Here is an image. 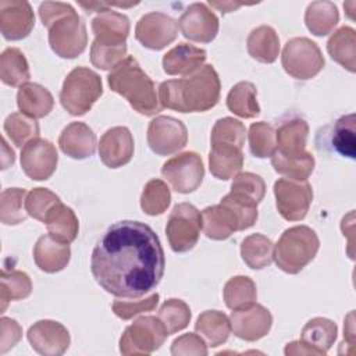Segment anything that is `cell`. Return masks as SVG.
Returning a JSON list of instances; mask_svg holds the SVG:
<instances>
[{"mask_svg": "<svg viewBox=\"0 0 356 356\" xmlns=\"http://www.w3.org/2000/svg\"><path fill=\"white\" fill-rule=\"evenodd\" d=\"M284 352L288 356H291V355H320L318 350H316L314 348L306 345L300 339L299 341H292V342L286 343Z\"/></svg>", "mask_w": 356, "mask_h": 356, "instance_id": "11a10c76", "label": "cell"}, {"mask_svg": "<svg viewBox=\"0 0 356 356\" xmlns=\"http://www.w3.org/2000/svg\"><path fill=\"white\" fill-rule=\"evenodd\" d=\"M26 191L21 188H8L1 192L0 197V220L6 225H17L26 220L28 213L22 210Z\"/></svg>", "mask_w": 356, "mask_h": 356, "instance_id": "b9f144b4", "label": "cell"}, {"mask_svg": "<svg viewBox=\"0 0 356 356\" xmlns=\"http://www.w3.org/2000/svg\"><path fill=\"white\" fill-rule=\"evenodd\" d=\"M177 21L170 15L157 11L145 14L135 28L136 40L150 50L164 49L177 39Z\"/></svg>", "mask_w": 356, "mask_h": 356, "instance_id": "5bb4252c", "label": "cell"}, {"mask_svg": "<svg viewBox=\"0 0 356 356\" xmlns=\"http://www.w3.org/2000/svg\"><path fill=\"white\" fill-rule=\"evenodd\" d=\"M281 63L286 74L305 81L314 78L323 70L324 57L320 47L309 38H292L282 49Z\"/></svg>", "mask_w": 356, "mask_h": 356, "instance_id": "ba28073f", "label": "cell"}, {"mask_svg": "<svg viewBox=\"0 0 356 356\" xmlns=\"http://www.w3.org/2000/svg\"><path fill=\"white\" fill-rule=\"evenodd\" d=\"M58 146L64 154L75 160H83L95 154L96 135L85 122L68 124L58 138Z\"/></svg>", "mask_w": 356, "mask_h": 356, "instance_id": "44dd1931", "label": "cell"}, {"mask_svg": "<svg viewBox=\"0 0 356 356\" xmlns=\"http://www.w3.org/2000/svg\"><path fill=\"white\" fill-rule=\"evenodd\" d=\"M309 125L303 118L291 117L282 120L275 131V153L285 157H296L306 153Z\"/></svg>", "mask_w": 356, "mask_h": 356, "instance_id": "7402d4cb", "label": "cell"}, {"mask_svg": "<svg viewBox=\"0 0 356 356\" xmlns=\"http://www.w3.org/2000/svg\"><path fill=\"white\" fill-rule=\"evenodd\" d=\"M222 296L228 309L239 310L254 303L257 291L254 282L249 277L235 275L225 282Z\"/></svg>", "mask_w": 356, "mask_h": 356, "instance_id": "8d00e7d4", "label": "cell"}, {"mask_svg": "<svg viewBox=\"0 0 356 356\" xmlns=\"http://www.w3.org/2000/svg\"><path fill=\"white\" fill-rule=\"evenodd\" d=\"M229 323L238 338L253 342L268 334L273 325V316L264 306L253 303L248 307L232 310Z\"/></svg>", "mask_w": 356, "mask_h": 356, "instance_id": "e0dca14e", "label": "cell"}, {"mask_svg": "<svg viewBox=\"0 0 356 356\" xmlns=\"http://www.w3.org/2000/svg\"><path fill=\"white\" fill-rule=\"evenodd\" d=\"M58 154L56 146L42 138L29 140L21 152L22 171L35 181L49 179L57 168Z\"/></svg>", "mask_w": 356, "mask_h": 356, "instance_id": "4fadbf2b", "label": "cell"}, {"mask_svg": "<svg viewBox=\"0 0 356 356\" xmlns=\"http://www.w3.org/2000/svg\"><path fill=\"white\" fill-rule=\"evenodd\" d=\"M227 107L242 118H253L260 114L257 89L252 82L242 81L231 88L227 96Z\"/></svg>", "mask_w": 356, "mask_h": 356, "instance_id": "e575fe53", "label": "cell"}, {"mask_svg": "<svg viewBox=\"0 0 356 356\" xmlns=\"http://www.w3.org/2000/svg\"><path fill=\"white\" fill-rule=\"evenodd\" d=\"M171 203V192L161 179H150L140 195V207L147 216L163 214Z\"/></svg>", "mask_w": 356, "mask_h": 356, "instance_id": "ab89813d", "label": "cell"}, {"mask_svg": "<svg viewBox=\"0 0 356 356\" xmlns=\"http://www.w3.org/2000/svg\"><path fill=\"white\" fill-rule=\"evenodd\" d=\"M275 206L282 218L300 221L306 217L313 200V189L307 181L280 178L274 184Z\"/></svg>", "mask_w": 356, "mask_h": 356, "instance_id": "30bf717a", "label": "cell"}, {"mask_svg": "<svg viewBox=\"0 0 356 356\" xmlns=\"http://www.w3.org/2000/svg\"><path fill=\"white\" fill-rule=\"evenodd\" d=\"M171 353L174 356H181V355H195V356H206L207 355V343L204 339L196 332H188L177 339H174L171 345Z\"/></svg>", "mask_w": 356, "mask_h": 356, "instance_id": "f5cc1de1", "label": "cell"}, {"mask_svg": "<svg viewBox=\"0 0 356 356\" xmlns=\"http://www.w3.org/2000/svg\"><path fill=\"white\" fill-rule=\"evenodd\" d=\"M271 164L274 170L289 179L306 181L314 170V157L312 153L306 152L302 156L285 157L278 153H273Z\"/></svg>", "mask_w": 356, "mask_h": 356, "instance_id": "f35d334b", "label": "cell"}, {"mask_svg": "<svg viewBox=\"0 0 356 356\" xmlns=\"http://www.w3.org/2000/svg\"><path fill=\"white\" fill-rule=\"evenodd\" d=\"M318 248V236L310 227L295 225L285 229L274 245V260L282 271L298 274L316 257Z\"/></svg>", "mask_w": 356, "mask_h": 356, "instance_id": "5b68a950", "label": "cell"}, {"mask_svg": "<svg viewBox=\"0 0 356 356\" xmlns=\"http://www.w3.org/2000/svg\"><path fill=\"white\" fill-rule=\"evenodd\" d=\"M70 257V243L56 239L50 234L42 235L33 248V260L44 273H57L64 270Z\"/></svg>", "mask_w": 356, "mask_h": 356, "instance_id": "cb8c5ba5", "label": "cell"}, {"mask_svg": "<svg viewBox=\"0 0 356 356\" xmlns=\"http://www.w3.org/2000/svg\"><path fill=\"white\" fill-rule=\"evenodd\" d=\"M188 129L181 120L159 115L149 122L147 145L156 154L170 156L186 146Z\"/></svg>", "mask_w": 356, "mask_h": 356, "instance_id": "7c38bea8", "label": "cell"}, {"mask_svg": "<svg viewBox=\"0 0 356 356\" xmlns=\"http://www.w3.org/2000/svg\"><path fill=\"white\" fill-rule=\"evenodd\" d=\"M328 54L349 72L356 70V32L350 26H341L327 42Z\"/></svg>", "mask_w": 356, "mask_h": 356, "instance_id": "f546056e", "label": "cell"}, {"mask_svg": "<svg viewBox=\"0 0 356 356\" xmlns=\"http://www.w3.org/2000/svg\"><path fill=\"white\" fill-rule=\"evenodd\" d=\"M26 338L31 346L43 356L63 355L71 342L68 330L54 320H39L29 327Z\"/></svg>", "mask_w": 356, "mask_h": 356, "instance_id": "2e32d148", "label": "cell"}, {"mask_svg": "<svg viewBox=\"0 0 356 356\" xmlns=\"http://www.w3.org/2000/svg\"><path fill=\"white\" fill-rule=\"evenodd\" d=\"M17 106L22 114L36 120L47 115L53 110L54 99L44 86L26 82L18 89Z\"/></svg>", "mask_w": 356, "mask_h": 356, "instance_id": "484cf974", "label": "cell"}, {"mask_svg": "<svg viewBox=\"0 0 356 356\" xmlns=\"http://www.w3.org/2000/svg\"><path fill=\"white\" fill-rule=\"evenodd\" d=\"M60 202V197L54 192L46 188H35L26 193L24 204L28 216L44 222L50 209Z\"/></svg>", "mask_w": 356, "mask_h": 356, "instance_id": "c3c4849f", "label": "cell"}, {"mask_svg": "<svg viewBox=\"0 0 356 356\" xmlns=\"http://www.w3.org/2000/svg\"><path fill=\"white\" fill-rule=\"evenodd\" d=\"M338 334L337 324L325 317H316L309 320L300 332V341L314 348L320 355H325L334 345Z\"/></svg>", "mask_w": 356, "mask_h": 356, "instance_id": "1f68e13d", "label": "cell"}, {"mask_svg": "<svg viewBox=\"0 0 356 356\" xmlns=\"http://www.w3.org/2000/svg\"><path fill=\"white\" fill-rule=\"evenodd\" d=\"M32 282L26 273L19 270H3L0 278V303L1 312L13 300H21L31 295Z\"/></svg>", "mask_w": 356, "mask_h": 356, "instance_id": "74e56055", "label": "cell"}, {"mask_svg": "<svg viewBox=\"0 0 356 356\" xmlns=\"http://www.w3.org/2000/svg\"><path fill=\"white\" fill-rule=\"evenodd\" d=\"M231 191L243 193L253 199L256 203H260L266 195V184L263 178L253 172H239L234 177L231 184Z\"/></svg>", "mask_w": 356, "mask_h": 356, "instance_id": "f907efd6", "label": "cell"}, {"mask_svg": "<svg viewBox=\"0 0 356 356\" xmlns=\"http://www.w3.org/2000/svg\"><path fill=\"white\" fill-rule=\"evenodd\" d=\"M202 229L207 238L222 241L229 238L234 232L241 231V225L236 213L220 202L202 211Z\"/></svg>", "mask_w": 356, "mask_h": 356, "instance_id": "603a6c76", "label": "cell"}, {"mask_svg": "<svg viewBox=\"0 0 356 356\" xmlns=\"http://www.w3.org/2000/svg\"><path fill=\"white\" fill-rule=\"evenodd\" d=\"M160 295L159 293H152L150 296L136 300V302H128V300H114L111 305V309L114 314L122 320H129L134 318L138 314L152 312L159 305Z\"/></svg>", "mask_w": 356, "mask_h": 356, "instance_id": "816d5d0a", "label": "cell"}, {"mask_svg": "<svg viewBox=\"0 0 356 356\" xmlns=\"http://www.w3.org/2000/svg\"><path fill=\"white\" fill-rule=\"evenodd\" d=\"M164 250L145 222L124 220L107 228L93 248L90 271L96 282L117 298H142L161 281Z\"/></svg>", "mask_w": 356, "mask_h": 356, "instance_id": "6da1fadb", "label": "cell"}, {"mask_svg": "<svg viewBox=\"0 0 356 356\" xmlns=\"http://www.w3.org/2000/svg\"><path fill=\"white\" fill-rule=\"evenodd\" d=\"M39 17L49 29V44L61 58H75L88 44L86 25L71 4L44 1L39 6Z\"/></svg>", "mask_w": 356, "mask_h": 356, "instance_id": "3957f363", "label": "cell"}, {"mask_svg": "<svg viewBox=\"0 0 356 356\" xmlns=\"http://www.w3.org/2000/svg\"><path fill=\"white\" fill-rule=\"evenodd\" d=\"M191 309L181 299H168L159 309V318L164 324L168 335L184 330L191 321Z\"/></svg>", "mask_w": 356, "mask_h": 356, "instance_id": "ee69618b", "label": "cell"}, {"mask_svg": "<svg viewBox=\"0 0 356 356\" xmlns=\"http://www.w3.org/2000/svg\"><path fill=\"white\" fill-rule=\"evenodd\" d=\"M248 138L252 154L259 159L271 157L277 149L275 132L273 127L264 121L253 122L249 128Z\"/></svg>", "mask_w": 356, "mask_h": 356, "instance_id": "bcb514c9", "label": "cell"}, {"mask_svg": "<svg viewBox=\"0 0 356 356\" xmlns=\"http://www.w3.org/2000/svg\"><path fill=\"white\" fill-rule=\"evenodd\" d=\"M241 256L248 267L261 270L274 259V243L261 234H252L242 241Z\"/></svg>", "mask_w": 356, "mask_h": 356, "instance_id": "d590c367", "label": "cell"}, {"mask_svg": "<svg viewBox=\"0 0 356 356\" xmlns=\"http://www.w3.org/2000/svg\"><path fill=\"white\" fill-rule=\"evenodd\" d=\"M102 93V78L86 67H76L63 82L60 103L71 115H83L93 107Z\"/></svg>", "mask_w": 356, "mask_h": 356, "instance_id": "8992f818", "label": "cell"}, {"mask_svg": "<svg viewBox=\"0 0 356 356\" xmlns=\"http://www.w3.org/2000/svg\"><path fill=\"white\" fill-rule=\"evenodd\" d=\"M339 21V13L332 1H313L305 13L307 29L316 36L328 35Z\"/></svg>", "mask_w": 356, "mask_h": 356, "instance_id": "d6a6232c", "label": "cell"}, {"mask_svg": "<svg viewBox=\"0 0 356 356\" xmlns=\"http://www.w3.org/2000/svg\"><path fill=\"white\" fill-rule=\"evenodd\" d=\"M331 145L341 156L355 159V114L342 115L335 121L331 135Z\"/></svg>", "mask_w": 356, "mask_h": 356, "instance_id": "7bdbcfd3", "label": "cell"}, {"mask_svg": "<svg viewBox=\"0 0 356 356\" xmlns=\"http://www.w3.org/2000/svg\"><path fill=\"white\" fill-rule=\"evenodd\" d=\"M35 25V15L28 1H0V31L7 40L26 38Z\"/></svg>", "mask_w": 356, "mask_h": 356, "instance_id": "d6986e66", "label": "cell"}, {"mask_svg": "<svg viewBox=\"0 0 356 356\" xmlns=\"http://www.w3.org/2000/svg\"><path fill=\"white\" fill-rule=\"evenodd\" d=\"M134 136L127 127L107 129L99 142V157L108 168L128 164L134 156Z\"/></svg>", "mask_w": 356, "mask_h": 356, "instance_id": "ac0fdd59", "label": "cell"}, {"mask_svg": "<svg viewBox=\"0 0 356 356\" xmlns=\"http://www.w3.org/2000/svg\"><path fill=\"white\" fill-rule=\"evenodd\" d=\"M0 78L8 86H22L31 78L24 53L17 47H7L0 56Z\"/></svg>", "mask_w": 356, "mask_h": 356, "instance_id": "836d02e7", "label": "cell"}, {"mask_svg": "<svg viewBox=\"0 0 356 356\" xmlns=\"http://www.w3.org/2000/svg\"><path fill=\"white\" fill-rule=\"evenodd\" d=\"M129 28L131 25L127 15L107 8L92 19V31L95 33L93 42L103 46L127 44L125 40L128 38Z\"/></svg>", "mask_w": 356, "mask_h": 356, "instance_id": "ffe728a7", "label": "cell"}, {"mask_svg": "<svg viewBox=\"0 0 356 356\" xmlns=\"http://www.w3.org/2000/svg\"><path fill=\"white\" fill-rule=\"evenodd\" d=\"M206 58V50L189 43H178L164 54L163 70L168 75H188L200 68Z\"/></svg>", "mask_w": 356, "mask_h": 356, "instance_id": "d4e9b609", "label": "cell"}, {"mask_svg": "<svg viewBox=\"0 0 356 356\" xmlns=\"http://www.w3.org/2000/svg\"><path fill=\"white\" fill-rule=\"evenodd\" d=\"M209 167L210 172L218 179L227 181L234 178L243 167L242 149L224 143L211 145Z\"/></svg>", "mask_w": 356, "mask_h": 356, "instance_id": "4316f807", "label": "cell"}, {"mask_svg": "<svg viewBox=\"0 0 356 356\" xmlns=\"http://www.w3.org/2000/svg\"><path fill=\"white\" fill-rule=\"evenodd\" d=\"M202 229V213L191 203H178L170 213L165 234L170 246L177 253L195 248Z\"/></svg>", "mask_w": 356, "mask_h": 356, "instance_id": "9c48e42d", "label": "cell"}, {"mask_svg": "<svg viewBox=\"0 0 356 356\" xmlns=\"http://www.w3.org/2000/svg\"><path fill=\"white\" fill-rule=\"evenodd\" d=\"M245 138H246L245 125L239 120H235L232 117H224L214 124L211 129L210 142L211 145L224 143V145H232L242 149L245 145Z\"/></svg>", "mask_w": 356, "mask_h": 356, "instance_id": "f6af8a7d", "label": "cell"}, {"mask_svg": "<svg viewBox=\"0 0 356 356\" xmlns=\"http://www.w3.org/2000/svg\"><path fill=\"white\" fill-rule=\"evenodd\" d=\"M221 83L211 64L178 79H168L159 86V102L164 108L179 113H203L220 100Z\"/></svg>", "mask_w": 356, "mask_h": 356, "instance_id": "7a4b0ae2", "label": "cell"}, {"mask_svg": "<svg viewBox=\"0 0 356 356\" xmlns=\"http://www.w3.org/2000/svg\"><path fill=\"white\" fill-rule=\"evenodd\" d=\"M343 345L349 346L352 353L355 352V328H353V312H350L346 317V323L343 325V342L341 343L339 348H342Z\"/></svg>", "mask_w": 356, "mask_h": 356, "instance_id": "9f6ffc18", "label": "cell"}, {"mask_svg": "<svg viewBox=\"0 0 356 356\" xmlns=\"http://www.w3.org/2000/svg\"><path fill=\"white\" fill-rule=\"evenodd\" d=\"M1 143H3V152H4V154H3V170H6L10 164L11 165L14 164L15 157H14V152L11 149L8 150V146H7V142H6L4 138L1 139Z\"/></svg>", "mask_w": 356, "mask_h": 356, "instance_id": "680465c9", "label": "cell"}, {"mask_svg": "<svg viewBox=\"0 0 356 356\" xmlns=\"http://www.w3.org/2000/svg\"><path fill=\"white\" fill-rule=\"evenodd\" d=\"M168 337L159 317L143 316L128 325L120 338V352L128 355H150L157 350Z\"/></svg>", "mask_w": 356, "mask_h": 356, "instance_id": "52a82bcc", "label": "cell"}, {"mask_svg": "<svg viewBox=\"0 0 356 356\" xmlns=\"http://www.w3.org/2000/svg\"><path fill=\"white\" fill-rule=\"evenodd\" d=\"M246 47L252 58L264 64H271L280 54V38L275 29L270 25H260L249 33Z\"/></svg>", "mask_w": 356, "mask_h": 356, "instance_id": "83f0119b", "label": "cell"}, {"mask_svg": "<svg viewBox=\"0 0 356 356\" xmlns=\"http://www.w3.org/2000/svg\"><path fill=\"white\" fill-rule=\"evenodd\" d=\"M127 44L121 46H103L92 42L90 61L100 70H113L120 61L125 58Z\"/></svg>", "mask_w": 356, "mask_h": 356, "instance_id": "681fc988", "label": "cell"}, {"mask_svg": "<svg viewBox=\"0 0 356 356\" xmlns=\"http://www.w3.org/2000/svg\"><path fill=\"white\" fill-rule=\"evenodd\" d=\"M195 330L207 342L209 346H220L227 342L229 337V317L218 310H206L197 317Z\"/></svg>", "mask_w": 356, "mask_h": 356, "instance_id": "f1b7e54d", "label": "cell"}, {"mask_svg": "<svg viewBox=\"0 0 356 356\" xmlns=\"http://www.w3.org/2000/svg\"><path fill=\"white\" fill-rule=\"evenodd\" d=\"M44 224L51 236L68 243L75 241L79 231L78 217L74 210L61 202L50 209Z\"/></svg>", "mask_w": 356, "mask_h": 356, "instance_id": "4dcf8cb0", "label": "cell"}, {"mask_svg": "<svg viewBox=\"0 0 356 356\" xmlns=\"http://www.w3.org/2000/svg\"><path fill=\"white\" fill-rule=\"evenodd\" d=\"M161 174L175 192L191 193L200 186L204 165L196 152H184L168 159L161 167Z\"/></svg>", "mask_w": 356, "mask_h": 356, "instance_id": "8fae6325", "label": "cell"}, {"mask_svg": "<svg viewBox=\"0 0 356 356\" xmlns=\"http://www.w3.org/2000/svg\"><path fill=\"white\" fill-rule=\"evenodd\" d=\"M107 82L111 90L125 97L135 111L143 115H154L161 111L163 107L153 81L134 57L129 56L120 61L110 71Z\"/></svg>", "mask_w": 356, "mask_h": 356, "instance_id": "277c9868", "label": "cell"}, {"mask_svg": "<svg viewBox=\"0 0 356 356\" xmlns=\"http://www.w3.org/2000/svg\"><path fill=\"white\" fill-rule=\"evenodd\" d=\"M178 28L189 40L210 43L218 33V18L204 3H193L179 17Z\"/></svg>", "mask_w": 356, "mask_h": 356, "instance_id": "9a60e30c", "label": "cell"}, {"mask_svg": "<svg viewBox=\"0 0 356 356\" xmlns=\"http://www.w3.org/2000/svg\"><path fill=\"white\" fill-rule=\"evenodd\" d=\"M221 203L227 204L236 213V216L239 218L241 231L248 229L254 225V222L257 220V204L259 203H256L253 199H250L249 196H246L243 193L231 191L228 195H225L221 199Z\"/></svg>", "mask_w": 356, "mask_h": 356, "instance_id": "7dc6e473", "label": "cell"}, {"mask_svg": "<svg viewBox=\"0 0 356 356\" xmlns=\"http://www.w3.org/2000/svg\"><path fill=\"white\" fill-rule=\"evenodd\" d=\"M209 4L217 10H220L222 14H227V13H231V11H235L238 10L239 7L243 6V3H231V1H209Z\"/></svg>", "mask_w": 356, "mask_h": 356, "instance_id": "6f0895ef", "label": "cell"}, {"mask_svg": "<svg viewBox=\"0 0 356 356\" xmlns=\"http://www.w3.org/2000/svg\"><path fill=\"white\" fill-rule=\"evenodd\" d=\"M4 131L11 142L21 147L39 136V124L22 113H13L4 121Z\"/></svg>", "mask_w": 356, "mask_h": 356, "instance_id": "60d3db41", "label": "cell"}, {"mask_svg": "<svg viewBox=\"0 0 356 356\" xmlns=\"http://www.w3.org/2000/svg\"><path fill=\"white\" fill-rule=\"evenodd\" d=\"M22 337L21 325L8 317H1L0 320V353H6L8 349L17 345Z\"/></svg>", "mask_w": 356, "mask_h": 356, "instance_id": "db71d44e", "label": "cell"}]
</instances>
